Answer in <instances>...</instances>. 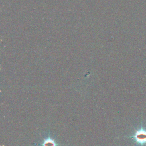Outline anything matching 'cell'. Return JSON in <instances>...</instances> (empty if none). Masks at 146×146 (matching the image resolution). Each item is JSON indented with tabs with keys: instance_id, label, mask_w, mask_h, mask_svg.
Listing matches in <instances>:
<instances>
[{
	"instance_id": "1",
	"label": "cell",
	"mask_w": 146,
	"mask_h": 146,
	"mask_svg": "<svg viewBox=\"0 0 146 146\" xmlns=\"http://www.w3.org/2000/svg\"><path fill=\"white\" fill-rule=\"evenodd\" d=\"M132 138L135 142L139 146L146 145V128L141 124L140 127L138 128L132 136L129 137Z\"/></svg>"
},
{
	"instance_id": "2",
	"label": "cell",
	"mask_w": 146,
	"mask_h": 146,
	"mask_svg": "<svg viewBox=\"0 0 146 146\" xmlns=\"http://www.w3.org/2000/svg\"><path fill=\"white\" fill-rule=\"evenodd\" d=\"M58 144L55 142V141L51 138L47 137L45 139L42 144V146H58Z\"/></svg>"
}]
</instances>
